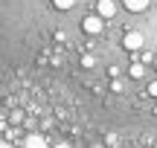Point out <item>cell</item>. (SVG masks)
<instances>
[{
	"label": "cell",
	"instance_id": "obj_1",
	"mask_svg": "<svg viewBox=\"0 0 157 148\" xmlns=\"http://www.w3.org/2000/svg\"><path fill=\"white\" fill-rule=\"evenodd\" d=\"M82 29L87 35H99L102 29H105V17L96 12V15H84V20H82Z\"/></svg>",
	"mask_w": 157,
	"mask_h": 148
},
{
	"label": "cell",
	"instance_id": "obj_2",
	"mask_svg": "<svg viewBox=\"0 0 157 148\" xmlns=\"http://www.w3.org/2000/svg\"><path fill=\"white\" fill-rule=\"evenodd\" d=\"M143 44H146V38H143V32H137V29L125 32V38H122V46H125L128 52H137V50H143Z\"/></svg>",
	"mask_w": 157,
	"mask_h": 148
},
{
	"label": "cell",
	"instance_id": "obj_3",
	"mask_svg": "<svg viewBox=\"0 0 157 148\" xmlns=\"http://www.w3.org/2000/svg\"><path fill=\"white\" fill-rule=\"evenodd\" d=\"M96 12H99L102 17H113L117 15V3H113V0H99V3H96Z\"/></svg>",
	"mask_w": 157,
	"mask_h": 148
},
{
	"label": "cell",
	"instance_id": "obj_4",
	"mask_svg": "<svg viewBox=\"0 0 157 148\" xmlns=\"http://www.w3.org/2000/svg\"><path fill=\"white\" fill-rule=\"evenodd\" d=\"M23 145H26V148H44V145H47V139L41 137V134H29V137L23 139Z\"/></svg>",
	"mask_w": 157,
	"mask_h": 148
},
{
	"label": "cell",
	"instance_id": "obj_5",
	"mask_svg": "<svg viewBox=\"0 0 157 148\" xmlns=\"http://www.w3.org/2000/svg\"><path fill=\"white\" fill-rule=\"evenodd\" d=\"M125 9H128V12H146L148 9V0H125Z\"/></svg>",
	"mask_w": 157,
	"mask_h": 148
},
{
	"label": "cell",
	"instance_id": "obj_6",
	"mask_svg": "<svg viewBox=\"0 0 157 148\" xmlns=\"http://www.w3.org/2000/svg\"><path fill=\"white\" fill-rule=\"evenodd\" d=\"M128 73H131V79H143V76H146V67H143V64H131V67H128Z\"/></svg>",
	"mask_w": 157,
	"mask_h": 148
},
{
	"label": "cell",
	"instance_id": "obj_7",
	"mask_svg": "<svg viewBox=\"0 0 157 148\" xmlns=\"http://www.w3.org/2000/svg\"><path fill=\"white\" fill-rule=\"evenodd\" d=\"M52 6L61 9V12H67V9H73V6H76V0H52Z\"/></svg>",
	"mask_w": 157,
	"mask_h": 148
},
{
	"label": "cell",
	"instance_id": "obj_8",
	"mask_svg": "<svg viewBox=\"0 0 157 148\" xmlns=\"http://www.w3.org/2000/svg\"><path fill=\"white\" fill-rule=\"evenodd\" d=\"M93 64H96L93 55H82V67H93Z\"/></svg>",
	"mask_w": 157,
	"mask_h": 148
},
{
	"label": "cell",
	"instance_id": "obj_9",
	"mask_svg": "<svg viewBox=\"0 0 157 148\" xmlns=\"http://www.w3.org/2000/svg\"><path fill=\"white\" fill-rule=\"evenodd\" d=\"M122 87H125V84H122L119 79H113V81H111V90H113V93H122Z\"/></svg>",
	"mask_w": 157,
	"mask_h": 148
},
{
	"label": "cell",
	"instance_id": "obj_10",
	"mask_svg": "<svg viewBox=\"0 0 157 148\" xmlns=\"http://www.w3.org/2000/svg\"><path fill=\"white\" fill-rule=\"evenodd\" d=\"M105 142H108V145H119V137H117V134H108Z\"/></svg>",
	"mask_w": 157,
	"mask_h": 148
},
{
	"label": "cell",
	"instance_id": "obj_11",
	"mask_svg": "<svg viewBox=\"0 0 157 148\" xmlns=\"http://www.w3.org/2000/svg\"><path fill=\"white\" fill-rule=\"evenodd\" d=\"M148 93H151V96H157V81H151V84H148Z\"/></svg>",
	"mask_w": 157,
	"mask_h": 148
},
{
	"label": "cell",
	"instance_id": "obj_12",
	"mask_svg": "<svg viewBox=\"0 0 157 148\" xmlns=\"http://www.w3.org/2000/svg\"><path fill=\"white\" fill-rule=\"evenodd\" d=\"M154 67H157V55H154Z\"/></svg>",
	"mask_w": 157,
	"mask_h": 148
}]
</instances>
